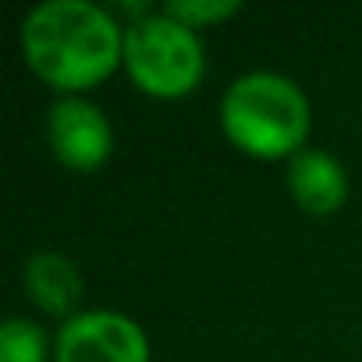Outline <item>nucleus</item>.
<instances>
[{
  "instance_id": "obj_7",
  "label": "nucleus",
  "mask_w": 362,
  "mask_h": 362,
  "mask_svg": "<svg viewBox=\"0 0 362 362\" xmlns=\"http://www.w3.org/2000/svg\"><path fill=\"white\" fill-rule=\"evenodd\" d=\"M22 288L25 295L54 316H75L82 298V270L61 249H36L22 263Z\"/></svg>"
},
{
  "instance_id": "obj_5",
  "label": "nucleus",
  "mask_w": 362,
  "mask_h": 362,
  "mask_svg": "<svg viewBox=\"0 0 362 362\" xmlns=\"http://www.w3.org/2000/svg\"><path fill=\"white\" fill-rule=\"evenodd\" d=\"M47 142L61 163L75 170H93L110 156L114 128L89 96L61 93L47 107Z\"/></svg>"
},
{
  "instance_id": "obj_2",
  "label": "nucleus",
  "mask_w": 362,
  "mask_h": 362,
  "mask_svg": "<svg viewBox=\"0 0 362 362\" xmlns=\"http://www.w3.org/2000/svg\"><path fill=\"white\" fill-rule=\"evenodd\" d=\"M309 121L313 110L302 86L270 68L242 71L221 96V124L228 139L256 156H284L302 149Z\"/></svg>"
},
{
  "instance_id": "obj_6",
  "label": "nucleus",
  "mask_w": 362,
  "mask_h": 362,
  "mask_svg": "<svg viewBox=\"0 0 362 362\" xmlns=\"http://www.w3.org/2000/svg\"><path fill=\"white\" fill-rule=\"evenodd\" d=\"M288 189L309 214H330L348 196V174L330 149L302 146L288 156Z\"/></svg>"
},
{
  "instance_id": "obj_3",
  "label": "nucleus",
  "mask_w": 362,
  "mask_h": 362,
  "mask_svg": "<svg viewBox=\"0 0 362 362\" xmlns=\"http://www.w3.org/2000/svg\"><path fill=\"white\" fill-rule=\"evenodd\" d=\"M121 61L139 89L153 96H181L189 93L206 68L203 43L192 25L177 22L174 15L146 11L124 25Z\"/></svg>"
},
{
  "instance_id": "obj_8",
  "label": "nucleus",
  "mask_w": 362,
  "mask_h": 362,
  "mask_svg": "<svg viewBox=\"0 0 362 362\" xmlns=\"http://www.w3.org/2000/svg\"><path fill=\"white\" fill-rule=\"evenodd\" d=\"M0 362H47V334L29 316H8L0 323Z\"/></svg>"
},
{
  "instance_id": "obj_4",
  "label": "nucleus",
  "mask_w": 362,
  "mask_h": 362,
  "mask_svg": "<svg viewBox=\"0 0 362 362\" xmlns=\"http://www.w3.org/2000/svg\"><path fill=\"white\" fill-rule=\"evenodd\" d=\"M57 362H149V337L139 320L117 309H78L54 341Z\"/></svg>"
},
{
  "instance_id": "obj_9",
  "label": "nucleus",
  "mask_w": 362,
  "mask_h": 362,
  "mask_svg": "<svg viewBox=\"0 0 362 362\" xmlns=\"http://www.w3.org/2000/svg\"><path fill=\"white\" fill-rule=\"evenodd\" d=\"M242 8V0H167L163 11L174 15L185 25H206V22H221L228 15H235Z\"/></svg>"
},
{
  "instance_id": "obj_1",
  "label": "nucleus",
  "mask_w": 362,
  "mask_h": 362,
  "mask_svg": "<svg viewBox=\"0 0 362 362\" xmlns=\"http://www.w3.org/2000/svg\"><path fill=\"white\" fill-rule=\"evenodd\" d=\"M124 25L96 0H40L22 18V54L40 78L78 93L121 61Z\"/></svg>"
}]
</instances>
